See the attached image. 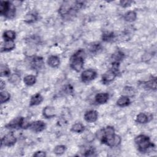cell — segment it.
I'll return each instance as SVG.
<instances>
[{
    "mask_svg": "<svg viewBox=\"0 0 157 157\" xmlns=\"http://www.w3.org/2000/svg\"><path fill=\"white\" fill-rule=\"evenodd\" d=\"M96 136L99 141L110 147H117L121 143V137L115 134L113 126H107L99 129L96 134Z\"/></svg>",
    "mask_w": 157,
    "mask_h": 157,
    "instance_id": "1",
    "label": "cell"
},
{
    "mask_svg": "<svg viewBox=\"0 0 157 157\" xmlns=\"http://www.w3.org/2000/svg\"><path fill=\"white\" fill-rule=\"evenodd\" d=\"M83 4L80 1H64L60 6L58 12L63 19L69 20L74 17Z\"/></svg>",
    "mask_w": 157,
    "mask_h": 157,
    "instance_id": "2",
    "label": "cell"
},
{
    "mask_svg": "<svg viewBox=\"0 0 157 157\" xmlns=\"http://www.w3.org/2000/svg\"><path fill=\"white\" fill-rule=\"evenodd\" d=\"M134 143L137 150L142 153H147L155 148V144L151 142L148 136L139 134L134 139Z\"/></svg>",
    "mask_w": 157,
    "mask_h": 157,
    "instance_id": "3",
    "label": "cell"
},
{
    "mask_svg": "<svg viewBox=\"0 0 157 157\" xmlns=\"http://www.w3.org/2000/svg\"><path fill=\"white\" fill-rule=\"evenodd\" d=\"M84 51L82 49H79L71 56L69 65L72 69L77 72L82 71L84 65Z\"/></svg>",
    "mask_w": 157,
    "mask_h": 157,
    "instance_id": "4",
    "label": "cell"
},
{
    "mask_svg": "<svg viewBox=\"0 0 157 157\" xmlns=\"http://www.w3.org/2000/svg\"><path fill=\"white\" fill-rule=\"evenodd\" d=\"M0 14L7 19H13L16 14L15 5L10 1H1L0 2Z\"/></svg>",
    "mask_w": 157,
    "mask_h": 157,
    "instance_id": "5",
    "label": "cell"
},
{
    "mask_svg": "<svg viewBox=\"0 0 157 157\" xmlns=\"http://www.w3.org/2000/svg\"><path fill=\"white\" fill-rule=\"evenodd\" d=\"M29 123H26L25 118L23 117H18L10 121H9L7 124H6L5 127L8 129H19L21 128L26 129L28 128Z\"/></svg>",
    "mask_w": 157,
    "mask_h": 157,
    "instance_id": "6",
    "label": "cell"
},
{
    "mask_svg": "<svg viewBox=\"0 0 157 157\" xmlns=\"http://www.w3.org/2000/svg\"><path fill=\"white\" fill-rule=\"evenodd\" d=\"M119 70L110 69L107 71L102 75L101 78V82L103 84H109L114 80L115 77L118 75Z\"/></svg>",
    "mask_w": 157,
    "mask_h": 157,
    "instance_id": "7",
    "label": "cell"
},
{
    "mask_svg": "<svg viewBox=\"0 0 157 157\" xmlns=\"http://www.w3.org/2000/svg\"><path fill=\"white\" fill-rule=\"evenodd\" d=\"M17 137H15L13 132H10L4 135L1 140V147H12L17 142Z\"/></svg>",
    "mask_w": 157,
    "mask_h": 157,
    "instance_id": "8",
    "label": "cell"
},
{
    "mask_svg": "<svg viewBox=\"0 0 157 157\" xmlns=\"http://www.w3.org/2000/svg\"><path fill=\"white\" fill-rule=\"evenodd\" d=\"M97 77V72L96 71L89 69L83 71L80 75L81 80L84 83H88L93 80Z\"/></svg>",
    "mask_w": 157,
    "mask_h": 157,
    "instance_id": "9",
    "label": "cell"
},
{
    "mask_svg": "<svg viewBox=\"0 0 157 157\" xmlns=\"http://www.w3.org/2000/svg\"><path fill=\"white\" fill-rule=\"evenodd\" d=\"M46 128V124L42 120H37L29 123L28 128L30 130L34 132H40Z\"/></svg>",
    "mask_w": 157,
    "mask_h": 157,
    "instance_id": "10",
    "label": "cell"
},
{
    "mask_svg": "<svg viewBox=\"0 0 157 157\" xmlns=\"http://www.w3.org/2000/svg\"><path fill=\"white\" fill-rule=\"evenodd\" d=\"M98 118V113L95 110H90L84 114V120L88 123H94Z\"/></svg>",
    "mask_w": 157,
    "mask_h": 157,
    "instance_id": "11",
    "label": "cell"
},
{
    "mask_svg": "<svg viewBox=\"0 0 157 157\" xmlns=\"http://www.w3.org/2000/svg\"><path fill=\"white\" fill-rule=\"evenodd\" d=\"M31 66L36 70H39L44 67V62L43 58L40 56H34L31 61Z\"/></svg>",
    "mask_w": 157,
    "mask_h": 157,
    "instance_id": "12",
    "label": "cell"
},
{
    "mask_svg": "<svg viewBox=\"0 0 157 157\" xmlns=\"http://www.w3.org/2000/svg\"><path fill=\"white\" fill-rule=\"evenodd\" d=\"M109 98V95L107 93H99L96 94L94 97L95 102L99 104H105Z\"/></svg>",
    "mask_w": 157,
    "mask_h": 157,
    "instance_id": "13",
    "label": "cell"
},
{
    "mask_svg": "<svg viewBox=\"0 0 157 157\" xmlns=\"http://www.w3.org/2000/svg\"><path fill=\"white\" fill-rule=\"evenodd\" d=\"M42 114H43V116L45 118H53L56 115L55 109L52 106L47 105V106L45 107L43 109Z\"/></svg>",
    "mask_w": 157,
    "mask_h": 157,
    "instance_id": "14",
    "label": "cell"
},
{
    "mask_svg": "<svg viewBox=\"0 0 157 157\" xmlns=\"http://www.w3.org/2000/svg\"><path fill=\"white\" fill-rule=\"evenodd\" d=\"M43 100H44V98L39 93H36L31 97V99L29 101V106L31 107V106L39 105L40 104L42 103Z\"/></svg>",
    "mask_w": 157,
    "mask_h": 157,
    "instance_id": "15",
    "label": "cell"
},
{
    "mask_svg": "<svg viewBox=\"0 0 157 157\" xmlns=\"http://www.w3.org/2000/svg\"><path fill=\"white\" fill-rule=\"evenodd\" d=\"M47 63L49 66L55 68L58 67L60 64V59L58 56L51 55L48 58Z\"/></svg>",
    "mask_w": 157,
    "mask_h": 157,
    "instance_id": "16",
    "label": "cell"
},
{
    "mask_svg": "<svg viewBox=\"0 0 157 157\" xmlns=\"http://www.w3.org/2000/svg\"><path fill=\"white\" fill-rule=\"evenodd\" d=\"M38 19V14L36 12H29L24 18V21L26 23H33L36 22Z\"/></svg>",
    "mask_w": 157,
    "mask_h": 157,
    "instance_id": "17",
    "label": "cell"
},
{
    "mask_svg": "<svg viewBox=\"0 0 157 157\" xmlns=\"http://www.w3.org/2000/svg\"><path fill=\"white\" fill-rule=\"evenodd\" d=\"M15 47L14 40H4L1 47V52H7L12 50Z\"/></svg>",
    "mask_w": 157,
    "mask_h": 157,
    "instance_id": "18",
    "label": "cell"
},
{
    "mask_svg": "<svg viewBox=\"0 0 157 157\" xmlns=\"http://www.w3.org/2000/svg\"><path fill=\"white\" fill-rule=\"evenodd\" d=\"M116 104L118 107H124L128 106L131 104V101L128 96H121L118 99Z\"/></svg>",
    "mask_w": 157,
    "mask_h": 157,
    "instance_id": "19",
    "label": "cell"
},
{
    "mask_svg": "<svg viewBox=\"0 0 157 157\" xmlns=\"http://www.w3.org/2000/svg\"><path fill=\"white\" fill-rule=\"evenodd\" d=\"M135 121L139 124H145L150 121V117L147 113L140 112L136 116Z\"/></svg>",
    "mask_w": 157,
    "mask_h": 157,
    "instance_id": "20",
    "label": "cell"
},
{
    "mask_svg": "<svg viewBox=\"0 0 157 157\" xmlns=\"http://www.w3.org/2000/svg\"><path fill=\"white\" fill-rule=\"evenodd\" d=\"M123 18L126 21L133 22L137 18V13L134 10H129L124 14Z\"/></svg>",
    "mask_w": 157,
    "mask_h": 157,
    "instance_id": "21",
    "label": "cell"
},
{
    "mask_svg": "<svg viewBox=\"0 0 157 157\" xmlns=\"http://www.w3.org/2000/svg\"><path fill=\"white\" fill-rule=\"evenodd\" d=\"M85 126L82 123L78 122L72 125L71 128V131L72 132H76V133H81L85 131Z\"/></svg>",
    "mask_w": 157,
    "mask_h": 157,
    "instance_id": "22",
    "label": "cell"
},
{
    "mask_svg": "<svg viewBox=\"0 0 157 157\" xmlns=\"http://www.w3.org/2000/svg\"><path fill=\"white\" fill-rule=\"evenodd\" d=\"M2 37L4 40H14L16 37V33L12 30H7L4 32Z\"/></svg>",
    "mask_w": 157,
    "mask_h": 157,
    "instance_id": "23",
    "label": "cell"
},
{
    "mask_svg": "<svg viewBox=\"0 0 157 157\" xmlns=\"http://www.w3.org/2000/svg\"><path fill=\"white\" fill-rule=\"evenodd\" d=\"M115 34L113 31H105L102 34V40L104 42H112L115 39Z\"/></svg>",
    "mask_w": 157,
    "mask_h": 157,
    "instance_id": "24",
    "label": "cell"
},
{
    "mask_svg": "<svg viewBox=\"0 0 157 157\" xmlns=\"http://www.w3.org/2000/svg\"><path fill=\"white\" fill-rule=\"evenodd\" d=\"M112 59L113 60V62L115 63H119L124 58V54L123 52L121 51H117L115 52L112 55Z\"/></svg>",
    "mask_w": 157,
    "mask_h": 157,
    "instance_id": "25",
    "label": "cell"
},
{
    "mask_svg": "<svg viewBox=\"0 0 157 157\" xmlns=\"http://www.w3.org/2000/svg\"><path fill=\"white\" fill-rule=\"evenodd\" d=\"M25 84L27 86H32L36 82V77L34 75H28L23 78Z\"/></svg>",
    "mask_w": 157,
    "mask_h": 157,
    "instance_id": "26",
    "label": "cell"
},
{
    "mask_svg": "<svg viewBox=\"0 0 157 157\" xmlns=\"http://www.w3.org/2000/svg\"><path fill=\"white\" fill-rule=\"evenodd\" d=\"M144 86L148 89L154 90L156 89V78L155 77H152L148 81L144 82Z\"/></svg>",
    "mask_w": 157,
    "mask_h": 157,
    "instance_id": "27",
    "label": "cell"
},
{
    "mask_svg": "<svg viewBox=\"0 0 157 157\" xmlns=\"http://www.w3.org/2000/svg\"><path fill=\"white\" fill-rule=\"evenodd\" d=\"M10 98V94L6 91L1 90L0 92V102L1 104L6 103L9 101Z\"/></svg>",
    "mask_w": 157,
    "mask_h": 157,
    "instance_id": "28",
    "label": "cell"
},
{
    "mask_svg": "<svg viewBox=\"0 0 157 157\" xmlns=\"http://www.w3.org/2000/svg\"><path fill=\"white\" fill-rule=\"evenodd\" d=\"M66 150V147L64 145H56L53 149V153L56 155H63Z\"/></svg>",
    "mask_w": 157,
    "mask_h": 157,
    "instance_id": "29",
    "label": "cell"
},
{
    "mask_svg": "<svg viewBox=\"0 0 157 157\" xmlns=\"http://www.w3.org/2000/svg\"><path fill=\"white\" fill-rule=\"evenodd\" d=\"M10 75H11L9 67L6 64H1V77H9Z\"/></svg>",
    "mask_w": 157,
    "mask_h": 157,
    "instance_id": "30",
    "label": "cell"
},
{
    "mask_svg": "<svg viewBox=\"0 0 157 157\" xmlns=\"http://www.w3.org/2000/svg\"><path fill=\"white\" fill-rule=\"evenodd\" d=\"M101 48L102 47L100 43H93L92 44H90L89 47V50L93 53L99 52V51L101 50Z\"/></svg>",
    "mask_w": 157,
    "mask_h": 157,
    "instance_id": "31",
    "label": "cell"
},
{
    "mask_svg": "<svg viewBox=\"0 0 157 157\" xmlns=\"http://www.w3.org/2000/svg\"><path fill=\"white\" fill-rule=\"evenodd\" d=\"M9 82L13 84H17L20 82V76L17 74H13L9 76Z\"/></svg>",
    "mask_w": 157,
    "mask_h": 157,
    "instance_id": "32",
    "label": "cell"
},
{
    "mask_svg": "<svg viewBox=\"0 0 157 157\" xmlns=\"http://www.w3.org/2000/svg\"><path fill=\"white\" fill-rule=\"evenodd\" d=\"M95 150L93 148H90L88 149L87 150L85 151V153L83 154V156H96V155L95 154Z\"/></svg>",
    "mask_w": 157,
    "mask_h": 157,
    "instance_id": "33",
    "label": "cell"
},
{
    "mask_svg": "<svg viewBox=\"0 0 157 157\" xmlns=\"http://www.w3.org/2000/svg\"><path fill=\"white\" fill-rule=\"evenodd\" d=\"M133 3L132 1H129V0H126V1H120V5L123 7H129Z\"/></svg>",
    "mask_w": 157,
    "mask_h": 157,
    "instance_id": "34",
    "label": "cell"
},
{
    "mask_svg": "<svg viewBox=\"0 0 157 157\" xmlns=\"http://www.w3.org/2000/svg\"><path fill=\"white\" fill-rule=\"evenodd\" d=\"M33 156H37V157H44V156H46L47 155L45 153V151H37L36 152H35L33 155Z\"/></svg>",
    "mask_w": 157,
    "mask_h": 157,
    "instance_id": "35",
    "label": "cell"
},
{
    "mask_svg": "<svg viewBox=\"0 0 157 157\" xmlns=\"http://www.w3.org/2000/svg\"><path fill=\"white\" fill-rule=\"evenodd\" d=\"M5 86H6L5 82H4L3 80H1V83H0V89H1V91L2 90L4 89V88H5Z\"/></svg>",
    "mask_w": 157,
    "mask_h": 157,
    "instance_id": "36",
    "label": "cell"
}]
</instances>
